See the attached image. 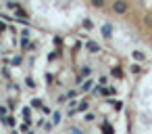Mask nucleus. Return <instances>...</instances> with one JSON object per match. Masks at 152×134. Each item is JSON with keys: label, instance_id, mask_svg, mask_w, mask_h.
<instances>
[{"label": "nucleus", "instance_id": "nucleus-28", "mask_svg": "<svg viewBox=\"0 0 152 134\" xmlns=\"http://www.w3.org/2000/svg\"><path fill=\"white\" fill-rule=\"evenodd\" d=\"M29 34H31L29 30H23V32H21V36H23V38H29Z\"/></svg>", "mask_w": 152, "mask_h": 134}, {"label": "nucleus", "instance_id": "nucleus-1", "mask_svg": "<svg viewBox=\"0 0 152 134\" xmlns=\"http://www.w3.org/2000/svg\"><path fill=\"white\" fill-rule=\"evenodd\" d=\"M127 11H129L127 0H115V2H113V13H117V15H125Z\"/></svg>", "mask_w": 152, "mask_h": 134}, {"label": "nucleus", "instance_id": "nucleus-15", "mask_svg": "<svg viewBox=\"0 0 152 134\" xmlns=\"http://www.w3.org/2000/svg\"><path fill=\"white\" fill-rule=\"evenodd\" d=\"M21 63H23V57H21V55H17V57H13V65H17V67H19Z\"/></svg>", "mask_w": 152, "mask_h": 134}, {"label": "nucleus", "instance_id": "nucleus-24", "mask_svg": "<svg viewBox=\"0 0 152 134\" xmlns=\"http://www.w3.org/2000/svg\"><path fill=\"white\" fill-rule=\"evenodd\" d=\"M83 27H86V30H92V21L86 19V21H83Z\"/></svg>", "mask_w": 152, "mask_h": 134}, {"label": "nucleus", "instance_id": "nucleus-29", "mask_svg": "<svg viewBox=\"0 0 152 134\" xmlns=\"http://www.w3.org/2000/svg\"><path fill=\"white\" fill-rule=\"evenodd\" d=\"M11 134H19V132H17V130H15V128H13V130H11Z\"/></svg>", "mask_w": 152, "mask_h": 134}, {"label": "nucleus", "instance_id": "nucleus-8", "mask_svg": "<svg viewBox=\"0 0 152 134\" xmlns=\"http://www.w3.org/2000/svg\"><path fill=\"white\" fill-rule=\"evenodd\" d=\"M31 117H34V113H31V109H29V107H23V121H27V124H31Z\"/></svg>", "mask_w": 152, "mask_h": 134}, {"label": "nucleus", "instance_id": "nucleus-7", "mask_svg": "<svg viewBox=\"0 0 152 134\" xmlns=\"http://www.w3.org/2000/svg\"><path fill=\"white\" fill-rule=\"evenodd\" d=\"M2 124L9 126V128H15V126H17V119H15V115H4V117H2Z\"/></svg>", "mask_w": 152, "mask_h": 134}, {"label": "nucleus", "instance_id": "nucleus-30", "mask_svg": "<svg viewBox=\"0 0 152 134\" xmlns=\"http://www.w3.org/2000/svg\"><path fill=\"white\" fill-rule=\"evenodd\" d=\"M0 55H2V53H0Z\"/></svg>", "mask_w": 152, "mask_h": 134}, {"label": "nucleus", "instance_id": "nucleus-2", "mask_svg": "<svg viewBox=\"0 0 152 134\" xmlns=\"http://www.w3.org/2000/svg\"><path fill=\"white\" fill-rule=\"evenodd\" d=\"M90 76H92V67H90V65H83V67L79 69V76L75 78V84L79 86V84H81L86 78H90Z\"/></svg>", "mask_w": 152, "mask_h": 134}, {"label": "nucleus", "instance_id": "nucleus-19", "mask_svg": "<svg viewBox=\"0 0 152 134\" xmlns=\"http://www.w3.org/2000/svg\"><path fill=\"white\" fill-rule=\"evenodd\" d=\"M31 107H38V109H42V101H40V98H34V101H31Z\"/></svg>", "mask_w": 152, "mask_h": 134}, {"label": "nucleus", "instance_id": "nucleus-12", "mask_svg": "<svg viewBox=\"0 0 152 134\" xmlns=\"http://www.w3.org/2000/svg\"><path fill=\"white\" fill-rule=\"evenodd\" d=\"M83 119H86L88 124H94V121H96V113H92V111H88V113L83 115Z\"/></svg>", "mask_w": 152, "mask_h": 134}, {"label": "nucleus", "instance_id": "nucleus-20", "mask_svg": "<svg viewBox=\"0 0 152 134\" xmlns=\"http://www.w3.org/2000/svg\"><path fill=\"white\" fill-rule=\"evenodd\" d=\"M4 115H9V111H7V107H4V105H0V119H2Z\"/></svg>", "mask_w": 152, "mask_h": 134}, {"label": "nucleus", "instance_id": "nucleus-27", "mask_svg": "<svg viewBox=\"0 0 152 134\" xmlns=\"http://www.w3.org/2000/svg\"><path fill=\"white\" fill-rule=\"evenodd\" d=\"M131 71H133V73H140L142 69H140V65H131Z\"/></svg>", "mask_w": 152, "mask_h": 134}, {"label": "nucleus", "instance_id": "nucleus-17", "mask_svg": "<svg viewBox=\"0 0 152 134\" xmlns=\"http://www.w3.org/2000/svg\"><path fill=\"white\" fill-rule=\"evenodd\" d=\"M7 105H9V109H17V101L15 98H7Z\"/></svg>", "mask_w": 152, "mask_h": 134}, {"label": "nucleus", "instance_id": "nucleus-5", "mask_svg": "<svg viewBox=\"0 0 152 134\" xmlns=\"http://www.w3.org/2000/svg\"><path fill=\"white\" fill-rule=\"evenodd\" d=\"M9 9H13V11H15V13H17L21 19H25V17H27V13H25V11H23V9H21L17 2H9Z\"/></svg>", "mask_w": 152, "mask_h": 134}, {"label": "nucleus", "instance_id": "nucleus-14", "mask_svg": "<svg viewBox=\"0 0 152 134\" xmlns=\"http://www.w3.org/2000/svg\"><path fill=\"white\" fill-rule=\"evenodd\" d=\"M92 2V7H96V9H102L104 7V0H90Z\"/></svg>", "mask_w": 152, "mask_h": 134}, {"label": "nucleus", "instance_id": "nucleus-25", "mask_svg": "<svg viewBox=\"0 0 152 134\" xmlns=\"http://www.w3.org/2000/svg\"><path fill=\"white\" fill-rule=\"evenodd\" d=\"M7 30H9V27H7V23H4V21H0V34L7 32Z\"/></svg>", "mask_w": 152, "mask_h": 134}, {"label": "nucleus", "instance_id": "nucleus-4", "mask_svg": "<svg viewBox=\"0 0 152 134\" xmlns=\"http://www.w3.org/2000/svg\"><path fill=\"white\" fill-rule=\"evenodd\" d=\"M86 48H88V53H92V55H98L102 48H100V44H96V42H92V40H88L86 42Z\"/></svg>", "mask_w": 152, "mask_h": 134}, {"label": "nucleus", "instance_id": "nucleus-10", "mask_svg": "<svg viewBox=\"0 0 152 134\" xmlns=\"http://www.w3.org/2000/svg\"><path fill=\"white\" fill-rule=\"evenodd\" d=\"M102 36H104V38H110V36H113V27H110L108 23L102 25Z\"/></svg>", "mask_w": 152, "mask_h": 134}, {"label": "nucleus", "instance_id": "nucleus-23", "mask_svg": "<svg viewBox=\"0 0 152 134\" xmlns=\"http://www.w3.org/2000/svg\"><path fill=\"white\" fill-rule=\"evenodd\" d=\"M71 134H86L81 128H71Z\"/></svg>", "mask_w": 152, "mask_h": 134}, {"label": "nucleus", "instance_id": "nucleus-13", "mask_svg": "<svg viewBox=\"0 0 152 134\" xmlns=\"http://www.w3.org/2000/svg\"><path fill=\"white\" fill-rule=\"evenodd\" d=\"M96 84H98V86H108V76H100Z\"/></svg>", "mask_w": 152, "mask_h": 134}, {"label": "nucleus", "instance_id": "nucleus-9", "mask_svg": "<svg viewBox=\"0 0 152 134\" xmlns=\"http://www.w3.org/2000/svg\"><path fill=\"white\" fill-rule=\"evenodd\" d=\"M110 76L117 78V80H121V78H123V69H121V67H110Z\"/></svg>", "mask_w": 152, "mask_h": 134}, {"label": "nucleus", "instance_id": "nucleus-22", "mask_svg": "<svg viewBox=\"0 0 152 134\" xmlns=\"http://www.w3.org/2000/svg\"><path fill=\"white\" fill-rule=\"evenodd\" d=\"M54 82V76L52 73H46V84H52Z\"/></svg>", "mask_w": 152, "mask_h": 134}, {"label": "nucleus", "instance_id": "nucleus-3", "mask_svg": "<svg viewBox=\"0 0 152 134\" xmlns=\"http://www.w3.org/2000/svg\"><path fill=\"white\" fill-rule=\"evenodd\" d=\"M94 88H96V82H94L92 78H86V80L79 84V90H81V92H92Z\"/></svg>", "mask_w": 152, "mask_h": 134}, {"label": "nucleus", "instance_id": "nucleus-18", "mask_svg": "<svg viewBox=\"0 0 152 134\" xmlns=\"http://www.w3.org/2000/svg\"><path fill=\"white\" fill-rule=\"evenodd\" d=\"M65 94H67V98L71 101V98H75V96H77V90H67Z\"/></svg>", "mask_w": 152, "mask_h": 134}, {"label": "nucleus", "instance_id": "nucleus-6", "mask_svg": "<svg viewBox=\"0 0 152 134\" xmlns=\"http://www.w3.org/2000/svg\"><path fill=\"white\" fill-rule=\"evenodd\" d=\"M90 111V101L88 98H81L79 105H77V113H88Z\"/></svg>", "mask_w": 152, "mask_h": 134}, {"label": "nucleus", "instance_id": "nucleus-26", "mask_svg": "<svg viewBox=\"0 0 152 134\" xmlns=\"http://www.w3.org/2000/svg\"><path fill=\"white\" fill-rule=\"evenodd\" d=\"M133 57H135V59H137V61H142V59H144V55H142V53H137V50H135V53H133Z\"/></svg>", "mask_w": 152, "mask_h": 134}, {"label": "nucleus", "instance_id": "nucleus-11", "mask_svg": "<svg viewBox=\"0 0 152 134\" xmlns=\"http://www.w3.org/2000/svg\"><path fill=\"white\" fill-rule=\"evenodd\" d=\"M61 119H63V113H61V111H54V113H52V124H54V126H58V124H61Z\"/></svg>", "mask_w": 152, "mask_h": 134}, {"label": "nucleus", "instance_id": "nucleus-21", "mask_svg": "<svg viewBox=\"0 0 152 134\" xmlns=\"http://www.w3.org/2000/svg\"><path fill=\"white\" fill-rule=\"evenodd\" d=\"M42 113H44V115H50V113H52V109H50V107H46V105H42Z\"/></svg>", "mask_w": 152, "mask_h": 134}, {"label": "nucleus", "instance_id": "nucleus-16", "mask_svg": "<svg viewBox=\"0 0 152 134\" xmlns=\"http://www.w3.org/2000/svg\"><path fill=\"white\" fill-rule=\"evenodd\" d=\"M25 86H27V88H36V82H34V78H25Z\"/></svg>", "mask_w": 152, "mask_h": 134}]
</instances>
